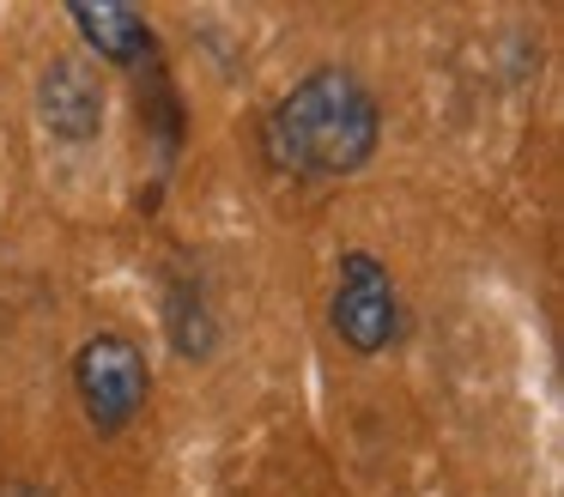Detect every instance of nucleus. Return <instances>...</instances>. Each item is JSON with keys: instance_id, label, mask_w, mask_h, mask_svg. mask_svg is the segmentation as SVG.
I'll return each mask as SVG.
<instances>
[{"instance_id": "423d86ee", "label": "nucleus", "mask_w": 564, "mask_h": 497, "mask_svg": "<svg viewBox=\"0 0 564 497\" xmlns=\"http://www.w3.org/2000/svg\"><path fill=\"white\" fill-rule=\"evenodd\" d=\"M164 327H171V346L183 358H207L213 352L219 327H213V310H207L195 279H171V291H164Z\"/></svg>"}, {"instance_id": "f03ea898", "label": "nucleus", "mask_w": 564, "mask_h": 497, "mask_svg": "<svg viewBox=\"0 0 564 497\" xmlns=\"http://www.w3.org/2000/svg\"><path fill=\"white\" fill-rule=\"evenodd\" d=\"M74 388H79V407H86L91 431L122 436L152 395L147 352L128 334H91L86 346L74 352Z\"/></svg>"}, {"instance_id": "39448f33", "label": "nucleus", "mask_w": 564, "mask_h": 497, "mask_svg": "<svg viewBox=\"0 0 564 497\" xmlns=\"http://www.w3.org/2000/svg\"><path fill=\"white\" fill-rule=\"evenodd\" d=\"M67 19H74L79 36H86L104 61H116V67L152 61V24L140 19L134 7H86V0H79V7H67Z\"/></svg>"}, {"instance_id": "7ed1b4c3", "label": "nucleus", "mask_w": 564, "mask_h": 497, "mask_svg": "<svg viewBox=\"0 0 564 497\" xmlns=\"http://www.w3.org/2000/svg\"><path fill=\"white\" fill-rule=\"evenodd\" d=\"M328 322L340 334L346 352L358 358H377L401 339V298H394V273L365 249L340 255V273H334V298H328Z\"/></svg>"}, {"instance_id": "20e7f679", "label": "nucleus", "mask_w": 564, "mask_h": 497, "mask_svg": "<svg viewBox=\"0 0 564 497\" xmlns=\"http://www.w3.org/2000/svg\"><path fill=\"white\" fill-rule=\"evenodd\" d=\"M37 116H43V128L67 145L98 140L104 133V79L74 55L50 61L43 79H37Z\"/></svg>"}, {"instance_id": "f257e3e1", "label": "nucleus", "mask_w": 564, "mask_h": 497, "mask_svg": "<svg viewBox=\"0 0 564 497\" xmlns=\"http://www.w3.org/2000/svg\"><path fill=\"white\" fill-rule=\"evenodd\" d=\"M382 109L370 85L346 67H310L261 121V158L268 170L297 182L352 176L377 158Z\"/></svg>"}]
</instances>
